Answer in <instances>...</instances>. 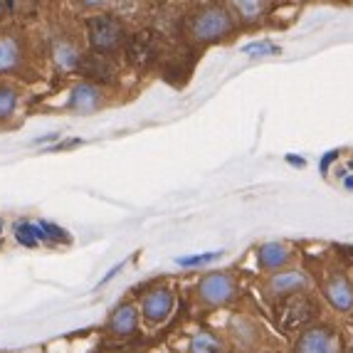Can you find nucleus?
Here are the masks:
<instances>
[{"instance_id":"nucleus-1","label":"nucleus","mask_w":353,"mask_h":353,"mask_svg":"<svg viewBox=\"0 0 353 353\" xmlns=\"http://www.w3.org/2000/svg\"><path fill=\"white\" fill-rule=\"evenodd\" d=\"M190 32L201 42H218L232 32V15L220 6L203 8L190 23Z\"/></svg>"},{"instance_id":"nucleus-2","label":"nucleus","mask_w":353,"mask_h":353,"mask_svg":"<svg viewBox=\"0 0 353 353\" xmlns=\"http://www.w3.org/2000/svg\"><path fill=\"white\" fill-rule=\"evenodd\" d=\"M89 40L101 52H112L121 45V25L109 15H97L89 20Z\"/></svg>"},{"instance_id":"nucleus-3","label":"nucleus","mask_w":353,"mask_h":353,"mask_svg":"<svg viewBox=\"0 0 353 353\" xmlns=\"http://www.w3.org/2000/svg\"><path fill=\"white\" fill-rule=\"evenodd\" d=\"M235 296V282L230 274H208L198 287V299L208 306H223Z\"/></svg>"},{"instance_id":"nucleus-4","label":"nucleus","mask_w":353,"mask_h":353,"mask_svg":"<svg viewBox=\"0 0 353 353\" xmlns=\"http://www.w3.org/2000/svg\"><path fill=\"white\" fill-rule=\"evenodd\" d=\"M296 353H341V339L331 329H309L299 336Z\"/></svg>"},{"instance_id":"nucleus-5","label":"nucleus","mask_w":353,"mask_h":353,"mask_svg":"<svg viewBox=\"0 0 353 353\" xmlns=\"http://www.w3.org/2000/svg\"><path fill=\"white\" fill-rule=\"evenodd\" d=\"M173 312V294L168 289H151L143 296L141 314L148 324H163Z\"/></svg>"},{"instance_id":"nucleus-6","label":"nucleus","mask_w":353,"mask_h":353,"mask_svg":"<svg viewBox=\"0 0 353 353\" xmlns=\"http://www.w3.org/2000/svg\"><path fill=\"white\" fill-rule=\"evenodd\" d=\"M309 284V279L301 274V272H279L274 277L270 279V292L272 296H287V294H294L299 289H304Z\"/></svg>"},{"instance_id":"nucleus-7","label":"nucleus","mask_w":353,"mask_h":353,"mask_svg":"<svg viewBox=\"0 0 353 353\" xmlns=\"http://www.w3.org/2000/svg\"><path fill=\"white\" fill-rule=\"evenodd\" d=\"M326 296L339 312H351L353 309V287L343 277H334L326 284Z\"/></svg>"},{"instance_id":"nucleus-8","label":"nucleus","mask_w":353,"mask_h":353,"mask_svg":"<svg viewBox=\"0 0 353 353\" xmlns=\"http://www.w3.org/2000/svg\"><path fill=\"white\" fill-rule=\"evenodd\" d=\"M259 257V267L267 272H274L279 270V267H284L292 259V252H289L287 245H279V242H270V245H265V248L257 252Z\"/></svg>"},{"instance_id":"nucleus-9","label":"nucleus","mask_w":353,"mask_h":353,"mask_svg":"<svg viewBox=\"0 0 353 353\" xmlns=\"http://www.w3.org/2000/svg\"><path fill=\"white\" fill-rule=\"evenodd\" d=\"M101 106V92L92 84H82V87L74 89V94H72V109L77 112H94Z\"/></svg>"},{"instance_id":"nucleus-10","label":"nucleus","mask_w":353,"mask_h":353,"mask_svg":"<svg viewBox=\"0 0 353 353\" xmlns=\"http://www.w3.org/2000/svg\"><path fill=\"white\" fill-rule=\"evenodd\" d=\"M136 324H139V312L131 304H124L121 309L114 312L112 321H109V329L119 336H129L136 331Z\"/></svg>"},{"instance_id":"nucleus-11","label":"nucleus","mask_w":353,"mask_h":353,"mask_svg":"<svg viewBox=\"0 0 353 353\" xmlns=\"http://www.w3.org/2000/svg\"><path fill=\"white\" fill-rule=\"evenodd\" d=\"M20 65V42L12 35L0 37V72H10Z\"/></svg>"},{"instance_id":"nucleus-12","label":"nucleus","mask_w":353,"mask_h":353,"mask_svg":"<svg viewBox=\"0 0 353 353\" xmlns=\"http://www.w3.org/2000/svg\"><path fill=\"white\" fill-rule=\"evenodd\" d=\"M267 3H250V0H242V3H232V10L237 12V18L242 23H257V20L265 18Z\"/></svg>"},{"instance_id":"nucleus-13","label":"nucleus","mask_w":353,"mask_h":353,"mask_svg":"<svg viewBox=\"0 0 353 353\" xmlns=\"http://www.w3.org/2000/svg\"><path fill=\"white\" fill-rule=\"evenodd\" d=\"M190 353H223V343L215 339L212 334H198L193 336V341H190Z\"/></svg>"},{"instance_id":"nucleus-14","label":"nucleus","mask_w":353,"mask_h":353,"mask_svg":"<svg viewBox=\"0 0 353 353\" xmlns=\"http://www.w3.org/2000/svg\"><path fill=\"white\" fill-rule=\"evenodd\" d=\"M54 57H57V65L65 67V70H72V67L79 62V52H77V48L70 45V42H57Z\"/></svg>"},{"instance_id":"nucleus-15","label":"nucleus","mask_w":353,"mask_h":353,"mask_svg":"<svg viewBox=\"0 0 353 353\" xmlns=\"http://www.w3.org/2000/svg\"><path fill=\"white\" fill-rule=\"evenodd\" d=\"M15 104H18V94L10 87H0V121H6V119L12 117Z\"/></svg>"},{"instance_id":"nucleus-16","label":"nucleus","mask_w":353,"mask_h":353,"mask_svg":"<svg viewBox=\"0 0 353 353\" xmlns=\"http://www.w3.org/2000/svg\"><path fill=\"white\" fill-rule=\"evenodd\" d=\"M218 257V252L212 254H203V257H190V259H181V265H203V262H210V259Z\"/></svg>"},{"instance_id":"nucleus-17","label":"nucleus","mask_w":353,"mask_h":353,"mask_svg":"<svg viewBox=\"0 0 353 353\" xmlns=\"http://www.w3.org/2000/svg\"><path fill=\"white\" fill-rule=\"evenodd\" d=\"M8 8H10V6H8V3H0V18H6Z\"/></svg>"},{"instance_id":"nucleus-18","label":"nucleus","mask_w":353,"mask_h":353,"mask_svg":"<svg viewBox=\"0 0 353 353\" xmlns=\"http://www.w3.org/2000/svg\"><path fill=\"white\" fill-rule=\"evenodd\" d=\"M351 353H353V351H351Z\"/></svg>"}]
</instances>
